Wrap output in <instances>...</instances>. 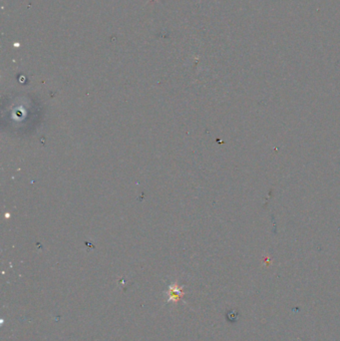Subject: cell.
Wrapping results in <instances>:
<instances>
[{
	"instance_id": "1",
	"label": "cell",
	"mask_w": 340,
	"mask_h": 341,
	"mask_svg": "<svg viewBox=\"0 0 340 341\" xmlns=\"http://www.w3.org/2000/svg\"><path fill=\"white\" fill-rule=\"evenodd\" d=\"M167 298L166 302L169 303L173 301V303H178V301L184 296V291L182 290V286L178 284V282H174L169 286L168 291L166 292Z\"/></svg>"
}]
</instances>
